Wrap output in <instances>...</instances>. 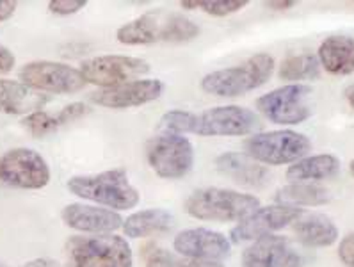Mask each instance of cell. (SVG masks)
Segmentation results:
<instances>
[{
	"instance_id": "obj_1",
	"label": "cell",
	"mask_w": 354,
	"mask_h": 267,
	"mask_svg": "<svg viewBox=\"0 0 354 267\" xmlns=\"http://www.w3.org/2000/svg\"><path fill=\"white\" fill-rule=\"evenodd\" d=\"M259 116L241 105H221L201 113L169 111L160 118V129L173 134H194L201 138H234L259 129Z\"/></svg>"
},
{
	"instance_id": "obj_2",
	"label": "cell",
	"mask_w": 354,
	"mask_h": 267,
	"mask_svg": "<svg viewBox=\"0 0 354 267\" xmlns=\"http://www.w3.org/2000/svg\"><path fill=\"white\" fill-rule=\"evenodd\" d=\"M200 36V27L187 17L166 11H150L121 26L116 39L123 45L138 46L151 43H185Z\"/></svg>"
},
{
	"instance_id": "obj_3",
	"label": "cell",
	"mask_w": 354,
	"mask_h": 267,
	"mask_svg": "<svg viewBox=\"0 0 354 267\" xmlns=\"http://www.w3.org/2000/svg\"><path fill=\"white\" fill-rule=\"evenodd\" d=\"M184 209L189 216L200 221L232 223L242 221L260 209V200L234 189L201 187L189 194Z\"/></svg>"
},
{
	"instance_id": "obj_4",
	"label": "cell",
	"mask_w": 354,
	"mask_h": 267,
	"mask_svg": "<svg viewBox=\"0 0 354 267\" xmlns=\"http://www.w3.org/2000/svg\"><path fill=\"white\" fill-rule=\"evenodd\" d=\"M68 191L82 200L95 201L111 210H130L141 200L125 169H109L96 175H79L68 180Z\"/></svg>"
},
{
	"instance_id": "obj_5",
	"label": "cell",
	"mask_w": 354,
	"mask_h": 267,
	"mask_svg": "<svg viewBox=\"0 0 354 267\" xmlns=\"http://www.w3.org/2000/svg\"><path fill=\"white\" fill-rule=\"evenodd\" d=\"M274 57L271 54H257L237 66L216 70L201 79V89L207 95L235 98L262 88L274 73Z\"/></svg>"
},
{
	"instance_id": "obj_6",
	"label": "cell",
	"mask_w": 354,
	"mask_h": 267,
	"mask_svg": "<svg viewBox=\"0 0 354 267\" xmlns=\"http://www.w3.org/2000/svg\"><path fill=\"white\" fill-rule=\"evenodd\" d=\"M71 267H132L133 255L127 239L114 234L73 235L66 241Z\"/></svg>"
},
{
	"instance_id": "obj_7",
	"label": "cell",
	"mask_w": 354,
	"mask_h": 267,
	"mask_svg": "<svg viewBox=\"0 0 354 267\" xmlns=\"http://www.w3.org/2000/svg\"><path fill=\"white\" fill-rule=\"evenodd\" d=\"M312 148L306 136L294 130H272V132L254 134L244 141L248 157L263 166H281L294 164L304 159Z\"/></svg>"
},
{
	"instance_id": "obj_8",
	"label": "cell",
	"mask_w": 354,
	"mask_h": 267,
	"mask_svg": "<svg viewBox=\"0 0 354 267\" xmlns=\"http://www.w3.org/2000/svg\"><path fill=\"white\" fill-rule=\"evenodd\" d=\"M146 160L157 176L166 180L184 178L194 166V148L182 134L162 132L146 142Z\"/></svg>"
},
{
	"instance_id": "obj_9",
	"label": "cell",
	"mask_w": 354,
	"mask_h": 267,
	"mask_svg": "<svg viewBox=\"0 0 354 267\" xmlns=\"http://www.w3.org/2000/svg\"><path fill=\"white\" fill-rule=\"evenodd\" d=\"M310 95L312 88L304 84H287L257 98L254 105L276 125H299L312 114Z\"/></svg>"
},
{
	"instance_id": "obj_10",
	"label": "cell",
	"mask_w": 354,
	"mask_h": 267,
	"mask_svg": "<svg viewBox=\"0 0 354 267\" xmlns=\"http://www.w3.org/2000/svg\"><path fill=\"white\" fill-rule=\"evenodd\" d=\"M79 71L86 84H95L105 89L138 80L150 73V64L145 59L132 55H98L82 61Z\"/></svg>"
},
{
	"instance_id": "obj_11",
	"label": "cell",
	"mask_w": 354,
	"mask_h": 267,
	"mask_svg": "<svg viewBox=\"0 0 354 267\" xmlns=\"http://www.w3.org/2000/svg\"><path fill=\"white\" fill-rule=\"evenodd\" d=\"M20 82L30 89L54 95H73L86 88V80L77 68L54 61H32L18 71Z\"/></svg>"
},
{
	"instance_id": "obj_12",
	"label": "cell",
	"mask_w": 354,
	"mask_h": 267,
	"mask_svg": "<svg viewBox=\"0 0 354 267\" xmlns=\"http://www.w3.org/2000/svg\"><path fill=\"white\" fill-rule=\"evenodd\" d=\"M0 182L17 189H43L50 182V167L38 151L11 148L0 155Z\"/></svg>"
},
{
	"instance_id": "obj_13",
	"label": "cell",
	"mask_w": 354,
	"mask_h": 267,
	"mask_svg": "<svg viewBox=\"0 0 354 267\" xmlns=\"http://www.w3.org/2000/svg\"><path fill=\"white\" fill-rule=\"evenodd\" d=\"M303 210L297 207H287V205H269L260 207L250 216L244 217L237 226L230 232V241L235 244L248 241H259V239L272 235L274 232L294 225L296 219L303 216Z\"/></svg>"
},
{
	"instance_id": "obj_14",
	"label": "cell",
	"mask_w": 354,
	"mask_h": 267,
	"mask_svg": "<svg viewBox=\"0 0 354 267\" xmlns=\"http://www.w3.org/2000/svg\"><path fill=\"white\" fill-rule=\"evenodd\" d=\"M173 248L176 255L191 260L203 262H221L230 255L228 237L209 228H187L182 230L173 239Z\"/></svg>"
},
{
	"instance_id": "obj_15",
	"label": "cell",
	"mask_w": 354,
	"mask_h": 267,
	"mask_svg": "<svg viewBox=\"0 0 354 267\" xmlns=\"http://www.w3.org/2000/svg\"><path fill=\"white\" fill-rule=\"evenodd\" d=\"M242 267H303L304 257L287 237L267 235L242 251Z\"/></svg>"
},
{
	"instance_id": "obj_16",
	"label": "cell",
	"mask_w": 354,
	"mask_h": 267,
	"mask_svg": "<svg viewBox=\"0 0 354 267\" xmlns=\"http://www.w3.org/2000/svg\"><path fill=\"white\" fill-rule=\"evenodd\" d=\"M164 84L157 79H141L125 82L116 88L98 89L91 95V102L105 109H130L150 104L162 95Z\"/></svg>"
},
{
	"instance_id": "obj_17",
	"label": "cell",
	"mask_w": 354,
	"mask_h": 267,
	"mask_svg": "<svg viewBox=\"0 0 354 267\" xmlns=\"http://www.w3.org/2000/svg\"><path fill=\"white\" fill-rule=\"evenodd\" d=\"M63 223L68 228L80 234H114L123 226V217L111 209L86 203H70L61 212Z\"/></svg>"
},
{
	"instance_id": "obj_18",
	"label": "cell",
	"mask_w": 354,
	"mask_h": 267,
	"mask_svg": "<svg viewBox=\"0 0 354 267\" xmlns=\"http://www.w3.org/2000/svg\"><path fill=\"white\" fill-rule=\"evenodd\" d=\"M216 167L221 175L246 187H263L269 182V169L246 154L228 151L219 155L216 159Z\"/></svg>"
},
{
	"instance_id": "obj_19",
	"label": "cell",
	"mask_w": 354,
	"mask_h": 267,
	"mask_svg": "<svg viewBox=\"0 0 354 267\" xmlns=\"http://www.w3.org/2000/svg\"><path fill=\"white\" fill-rule=\"evenodd\" d=\"M48 102L45 93L30 89L18 80H0V113L21 116L36 113Z\"/></svg>"
},
{
	"instance_id": "obj_20",
	"label": "cell",
	"mask_w": 354,
	"mask_h": 267,
	"mask_svg": "<svg viewBox=\"0 0 354 267\" xmlns=\"http://www.w3.org/2000/svg\"><path fill=\"white\" fill-rule=\"evenodd\" d=\"M319 64L331 75H349L354 71V38L329 36L319 46Z\"/></svg>"
},
{
	"instance_id": "obj_21",
	"label": "cell",
	"mask_w": 354,
	"mask_h": 267,
	"mask_svg": "<svg viewBox=\"0 0 354 267\" xmlns=\"http://www.w3.org/2000/svg\"><path fill=\"white\" fill-rule=\"evenodd\" d=\"M292 230L297 241L308 248H328L338 239L337 225L324 214H303Z\"/></svg>"
},
{
	"instance_id": "obj_22",
	"label": "cell",
	"mask_w": 354,
	"mask_h": 267,
	"mask_svg": "<svg viewBox=\"0 0 354 267\" xmlns=\"http://www.w3.org/2000/svg\"><path fill=\"white\" fill-rule=\"evenodd\" d=\"M175 225V217L166 209H146L123 219V234L130 239L166 234Z\"/></svg>"
},
{
	"instance_id": "obj_23",
	"label": "cell",
	"mask_w": 354,
	"mask_h": 267,
	"mask_svg": "<svg viewBox=\"0 0 354 267\" xmlns=\"http://www.w3.org/2000/svg\"><path fill=\"white\" fill-rule=\"evenodd\" d=\"M340 172V160L331 154L312 155L297 160L287 169V178L292 184H310L319 180L333 178Z\"/></svg>"
},
{
	"instance_id": "obj_24",
	"label": "cell",
	"mask_w": 354,
	"mask_h": 267,
	"mask_svg": "<svg viewBox=\"0 0 354 267\" xmlns=\"http://www.w3.org/2000/svg\"><path fill=\"white\" fill-rule=\"evenodd\" d=\"M274 200L279 205L287 207H313V205H324L331 200L328 189L315 184H288L279 189L274 194Z\"/></svg>"
},
{
	"instance_id": "obj_25",
	"label": "cell",
	"mask_w": 354,
	"mask_h": 267,
	"mask_svg": "<svg viewBox=\"0 0 354 267\" xmlns=\"http://www.w3.org/2000/svg\"><path fill=\"white\" fill-rule=\"evenodd\" d=\"M141 257L145 267H225L221 262H203L178 257L157 242H146L141 246Z\"/></svg>"
},
{
	"instance_id": "obj_26",
	"label": "cell",
	"mask_w": 354,
	"mask_h": 267,
	"mask_svg": "<svg viewBox=\"0 0 354 267\" xmlns=\"http://www.w3.org/2000/svg\"><path fill=\"white\" fill-rule=\"evenodd\" d=\"M321 73V64L319 59L313 54H299L290 55L283 59L279 64L278 75L281 80L296 84L297 80H312L317 79Z\"/></svg>"
},
{
	"instance_id": "obj_27",
	"label": "cell",
	"mask_w": 354,
	"mask_h": 267,
	"mask_svg": "<svg viewBox=\"0 0 354 267\" xmlns=\"http://www.w3.org/2000/svg\"><path fill=\"white\" fill-rule=\"evenodd\" d=\"M21 125L26 127V130H29L36 138L48 136V134L55 132L61 127L57 116H52V114L45 113V111H36V113L29 114V116H24Z\"/></svg>"
},
{
	"instance_id": "obj_28",
	"label": "cell",
	"mask_w": 354,
	"mask_h": 267,
	"mask_svg": "<svg viewBox=\"0 0 354 267\" xmlns=\"http://www.w3.org/2000/svg\"><path fill=\"white\" fill-rule=\"evenodd\" d=\"M250 4L248 0H201L200 9L212 17H228V15L239 13Z\"/></svg>"
},
{
	"instance_id": "obj_29",
	"label": "cell",
	"mask_w": 354,
	"mask_h": 267,
	"mask_svg": "<svg viewBox=\"0 0 354 267\" xmlns=\"http://www.w3.org/2000/svg\"><path fill=\"white\" fill-rule=\"evenodd\" d=\"M86 6H88V0H50L48 2V9L59 17L79 13L80 9H84Z\"/></svg>"
},
{
	"instance_id": "obj_30",
	"label": "cell",
	"mask_w": 354,
	"mask_h": 267,
	"mask_svg": "<svg viewBox=\"0 0 354 267\" xmlns=\"http://www.w3.org/2000/svg\"><path fill=\"white\" fill-rule=\"evenodd\" d=\"M88 105H84L80 104V102H75V104H70L66 105L64 109H61L55 116H57V121H59V125L63 127L66 125V123H71V121H75L79 120V118L86 116L88 114Z\"/></svg>"
},
{
	"instance_id": "obj_31",
	"label": "cell",
	"mask_w": 354,
	"mask_h": 267,
	"mask_svg": "<svg viewBox=\"0 0 354 267\" xmlns=\"http://www.w3.org/2000/svg\"><path fill=\"white\" fill-rule=\"evenodd\" d=\"M338 259L346 267H354V232L342 239L338 246Z\"/></svg>"
},
{
	"instance_id": "obj_32",
	"label": "cell",
	"mask_w": 354,
	"mask_h": 267,
	"mask_svg": "<svg viewBox=\"0 0 354 267\" xmlns=\"http://www.w3.org/2000/svg\"><path fill=\"white\" fill-rule=\"evenodd\" d=\"M15 63H17V59H15L13 52L9 50L8 46L0 45V75H6L13 70Z\"/></svg>"
},
{
	"instance_id": "obj_33",
	"label": "cell",
	"mask_w": 354,
	"mask_h": 267,
	"mask_svg": "<svg viewBox=\"0 0 354 267\" xmlns=\"http://www.w3.org/2000/svg\"><path fill=\"white\" fill-rule=\"evenodd\" d=\"M17 8L18 2H15V0H0V24L13 17Z\"/></svg>"
},
{
	"instance_id": "obj_34",
	"label": "cell",
	"mask_w": 354,
	"mask_h": 267,
	"mask_svg": "<svg viewBox=\"0 0 354 267\" xmlns=\"http://www.w3.org/2000/svg\"><path fill=\"white\" fill-rule=\"evenodd\" d=\"M296 4V0H281V2L279 0H272V2H263V6L272 9V11H287V9L294 8Z\"/></svg>"
},
{
	"instance_id": "obj_35",
	"label": "cell",
	"mask_w": 354,
	"mask_h": 267,
	"mask_svg": "<svg viewBox=\"0 0 354 267\" xmlns=\"http://www.w3.org/2000/svg\"><path fill=\"white\" fill-rule=\"evenodd\" d=\"M24 267H61V266H59V262H55V260H50V259H34L30 260V262H27Z\"/></svg>"
},
{
	"instance_id": "obj_36",
	"label": "cell",
	"mask_w": 354,
	"mask_h": 267,
	"mask_svg": "<svg viewBox=\"0 0 354 267\" xmlns=\"http://www.w3.org/2000/svg\"><path fill=\"white\" fill-rule=\"evenodd\" d=\"M200 4L201 0H182V2H180V6L184 9H200Z\"/></svg>"
},
{
	"instance_id": "obj_37",
	"label": "cell",
	"mask_w": 354,
	"mask_h": 267,
	"mask_svg": "<svg viewBox=\"0 0 354 267\" xmlns=\"http://www.w3.org/2000/svg\"><path fill=\"white\" fill-rule=\"evenodd\" d=\"M346 100L349 102L351 107L354 109V84H351L349 88L346 89Z\"/></svg>"
},
{
	"instance_id": "obj_38",
	"label": "cell",
	"mask_w": 354,
	"mask_h": 267,
	"mask_svg": "<svg viewBox=\"0 0 354 267\" xmlns=\"http://www.w3.org/2000/svg\"><path fill=\"white\" fill-rule=\"evenodd\" d=\"M349 172H351V175L354 176V160H353V163L349 164Z\"/></svg>"
},
{
	"instance_id": "obj_39",
	"label": "cell",
	"mask_w": 354,
	"mask_h": 267,
	"mask_svg": "<svg viewBox=\"0 0 354 267\" xmlns=\"http://www.w3.org/2000/svg\"><path fill=\"white\" fill-rule=\"evenodd\" d=\"M0 267H8V266H4V264H0Z\"/></svg>"
}]
</instances>
